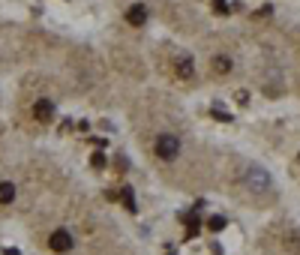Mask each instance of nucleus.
<instances>
[{
	"instance_id": "obj_2",
	"label": "nucleus",
	"mask_w": 300,
	"mask_h": 255,
	"mask_svg": "<svg viewBox=\"0 0 300 255\" xmlns=\"http://www.w3.org/2000/svg\"><path fill=\"white\" fill-rule=\"evenodd\" d=\"M180 153V138H174V135H156V156L159 160H174Z\"/></svg>"
},
{
	"instance_id": "obj_6",
	"label": "nucleus",
	"mask_w": 300,
	"mask_h": 255,
	"mask_svg": "<svg viewBox=\"0 0 300 255\" xmlns=\"http://www.w3.org/2000/svg\"><path fill=\"white\" fill-rule=\"evenodd\" d=\"M177 75H180V78H192V75H195V66H192V60H189L186 54L177 60Z\"/></svg>"
},
{
	"instance_id": "obj_7",
	"label": "nucleus",
	"mask_w": 300,
	"mask_h": 255,
	"mask_svg": "<svg viewBox=\"0 0 300 255\" xmlns=\"http://www.w3.org/2000/svg\"><path fill=\"white\" fill-rule=\"evenodd\" d=\"M12 198H15V186L3 180V183H0V204H9Z\"/></svg>"
},
{
	"instance_id": "obj_3",
	"label": "nucleus",
	"mask_w": 300,
	"mask_h": 255,
	"mask_svg": "<svg viewBox=\"0 0 300 255\" xmlns=\"http://www.w3.org/2000/svg\"><path fill=\"white\" fill-rule=\"evenodd\" d=\"M48 243H51V249H54V252H69V249H72V234H69L66 228H57V231L51 234V240H48Z\"/></svg>"
},
{
	"instance_id": "obj_4",
	"label": "nucleus",
	"mask_w": 300,
	"mask_h": 255,
	"mask_svg": "<svg viewBox=\"0 0 300 255\" xmlns=\"http://www.w3.org/2000/svg\"><path fill=\"white\" fill-rule=\"evenodd\" d=\"M34 117L36 120H42V123H48V120L54 117V102H51V99H36Z\"/></svg>"
},
{
	"instance_id": "obj_1",
	"label": "nucleus",
	"mask_w": 300,
	"mask_h": 255,
	"mask_svg": "<svg viewBox=\"0 0 300 255\" xmlns=\"http://www.w3.org/2000/svg\"><path fill=\"white\" fill-rule=\"evenodd\" d=\"M243 183L249 192H270V174L258 165H249L246 174H243Z\"/></svg>"
},
{
	"instance_id": "obj_8",
	"label": "nucleus",
	"mask_w": 300,
	"mask_h": 255,
	"mask_svg": "<svg viewBox=\"0 0 300 255\" xmlns=\"http://www.w3.org/2000/svg\"><path fill=\"white\" fill-rule=\"evenodd\" d=\"M180 219H183V222L189 225V231H186V237L192 240V237H195V231H198V219H195L192 213H186V216H180Z\"/></svg>"
},
{
	"instance_id": "obj_11",
	"label": "nucleus",
	"mask_w": 300,
	"mask_h": 255,
	"mask_svg": "<svg viewBox=\"0 0 300 255\" xmlns=\"http://www.w3.org/2000/svg\"><path fill=\"white\" fill-rule=\"evenodd\" d=\"M207 228H210V231H222V228H225V216H213V219H207Z\"/></svg>"
},
{
	"instance_id": "obj_13",
	"label": "nucleus",
	"mask_w": 300,
	"mask_h": 255,
	"mask_svg": "<svg viewBox=\"0 0 300 255\" xmlns=\"http://www.w3.org/2000/svg\"><path fill=\"white\" fill-rule=\"evenodd\" d=\"M90 165H93V168H105V156H102V153H93V156H90Z\"/></svg>"
},
{
	"instance_id": "obj_12",
	"label": "nucleus",
	"mask_w": 300,
	"mask_h": 255,
	"mask_svg": "<svg viewBox=\"0 0 300 255\" xmlns=\"http://www.w3.org/2000/svg\"><path fill=\"white\" fill-rule=\"evenodd\" d=\"M213 9H216L219 15H225V12H228L231 6H228V0H213Z\"/></svg>"
},
{
	"instance_id": "obj_9",
	"label": "nucleus",
	"mask_w": 300,
	"mask_h": 255,
	"mask_svg": "<svg viewBox=\"0 0 300 255\" xmlns=\"http://www.w3.org/2000/svg\"><path fill=\"white\" fill-rule=\"evenodd\" d=\"M120 198H123L126 210H132V213H135V195H132V189H120Z\"/></svg>"
},
{
	"instance_id": "obj_5",
	"label": "nucleus",
	"mask_w": 300,
	"mask_h": 255,
	"mask_svg": "<svg viewBox=\"0 0 300 255\" xmlns=\"http://www.w3.org/2000/svg\"><path fill=\"white\" fill-rule=\"evenodd\" d=\"M126 21H129L132 27H141V24L147 21V9H144L141 3H135V6H129V12H126Z\"/></svg>"
},
{
	"instance_id": "obj_14",
	"label": "nucleus",
	"mask_w": 300,
	"mask_h": 255,
	"mask_svg": "<svg viewBox=\"0 0 300 255\" xmlns=\"http://www.w3.org/2000/svg\"><path fill=\"white\" fill-rule=\"evenodd\" d=\"M3 255H21L18 249H3Z\"/></svg>"
},
{
	"instance_id": "obj_10",
	"label": "nucleus",
	"mask_w": 300,
	"mask_h": 255,
	"mask_svg": "<svg viewBox=\"0 0 300 255\" xmlns=\"http://www.w3.org/2000/svg\"><path fill=\"white\" fill-rule=\"evenodd\" d=\"M213 69H216V72H228V69H231V60H228V57H216V60H213Z\"/></svg>"
}]
</instances>
